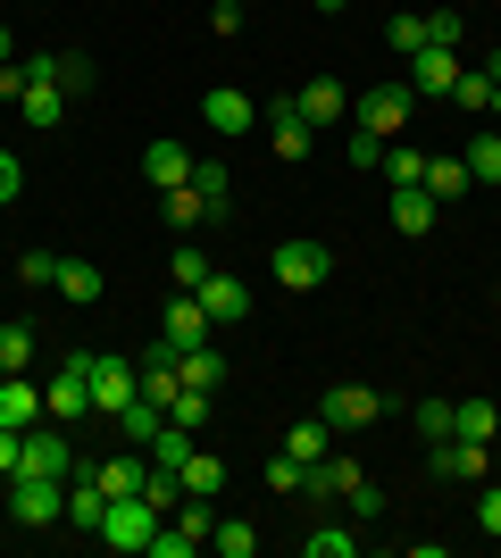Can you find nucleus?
I'll return each instance as SVG.
<instances>
[{
	"label": "nucleus",
	"mask_w": 501,
	"mask_h": 558,
	"mask_svg": "<svg viewBox=\"0 0 501 558\" xmlns=\"http://www.w3.org/2000/svg\"><path fill=\"white\" fill-rule=\"evenodd\" d=\"M17 475H84V459H75V442H68V425L59 417H43V425H25V450H17Z\"/></svg>",
	"instance_id": "1"
},
{
	"label": "nucleus",
	"mask_w": 501,
	"mask_h": 558,
	"mask_svg": "<svg viewBox=\"0 0 501 558\" xmlns=\"http://www.w3.org/2000/svg\"><path fill=\"white\" fill-rule=\"evenodd\" d=\"M9 517H17L25 534L59 525V517H68V484H59V475H9Z\"/></svg>",
	"instance_id": "2"
},
{
	"label": "nucleus",
	"mask_w": 501,
	"mask_h": 558,
	"mask_svg": "<svg viewBox=\"0 0 501 558\" xmlns=\"http://www.w3.org/2000/svg\"><path fill=\"white\" fill-rule=\"evenodd\" d=\"M409 109H418V93H409L402 75H384V84H368V93L351 100V125H359V134H402Z\"/></svg>",
	"instance_id": "3"
},
{
	"label": "nucleus",
	"mask_w": 501,
	"mask_h": 558,
	"mask_svg": "<svg viewBox=\"0 0 501 558\" xmlns=\"http://www.w3.org/2000/svg\"><path fill=\"white\" fill-rule=\"evenodd\" d=\"M159 517L167 509H151L143 492H126V500H109V509H100V542H109V550H151V534H159Z\"/></svg>",
	"instance_id": "4"
},
{
	"label": "nucleus",
	"mask_w": 501,
	"mask_h": 558,
	"mask_svg": "<svg viewBox=\"0 0 501 558\" xmlns=\"http://www.w3.org/2000/svg\"><path fill=\"white\" fill-rule=\"evenodd\" d=\"M267 267H276V283H285V292H318V283L334 276V251H326V242H310V233H293V242H276V258H267Z\"/></svg>",
	"instance_id": "5"
},
{
	"label": "nucleus",
	"mask_w": 501,
	"mask_h": 558,
	"mask_svg": "<svg viewBox=\"0 0 501 558\" xmlns=\"http://www.w3.org/2000/svg\"><path fill=\"white\" fill-rule=\"evenodd\" d=\"M43 409H50V417H59V425L93 417V350H75L68 367H59V375H50V384H43Z\"/></svg>",
	"instance_id": "6"
},
{
	"label": "nucleus",
	"mask_w": 501,
	"mask_h": 558,
	"mask_svg": "<svg viewBox=\"0 0 501 558\" xmlns=\"http://www.w3.org/2000/svg\"><path fill=\"white\" fill-rule=\"evenodd\" d=\"M134 400H143V367L93 350V409H100V417H118V409H134Z\"/></svg>",
	"instance_id": "7"
},
{
	"label": "nucleus",
	"mask_w": 501,
	"mask_h": 558,
	"mask_svg": "<svg viewBox=\"0 0 501 558\" xmlns=\"http://www.w3.org/2000/svg\"><path fill=\"white\" fill-rule=\"evenodd\" d=\"M318 417H326L334 434H359V425L384 417V392H377V384H334V392L318 400Z\"/></svg>",
	"instance_id": "8"
},
{
	"label": "nucleus",
	"mask_w": 501,
	"mask_h": 558,
	"mask_svg": "<svg viewBox=\"0 0 501 558\" xmlns=\"http://www.w3.org/2000/svg\"><path fill=\"white\" fill-rule=\"evenodd\" d=\"M159 342L176 350V359H184V350H201V342H217V326H210V308H201V292H176V301H167Z\"/></svg>",
	"instance_id": "9"
},
{
	"label": "nucleus",
	"mask_w": 501,
	"mask_h": 558,
	"mask_svg": "<svg viewBox=\"0 0 501 558\" xmlns=\"http://www.w3.org/2000/svg\"><path fill=\"white\" fill-rule=\"evenodd\" d=\"M402 84H409V93H418V100H452V84H460V50L427 43V50H418V59H409V68H402Z\"/></svg>",
	"instance_id": "10"
},
{
	"label": "nucleus",
	"mask_w": 501,
	"mask_h": 558,
	"mask_svg": "<svg viewBox=\"0 0 501 558\" xmlns=\"http://www.w3.org/2000/svg\"><path fill=\"white\" fill-rule=\"evenodd\" d=\"M84 475H93L100 492H109V500H126V492H143V475H151V450H109V459H84Z\"/></svg>",
	"instance_id": "11"
},
{
	"label": "nucleus",
	"mask_w": 501,
	"mask_h": 558,
	"mask_svg": "<svg viewBox=\"0 0 501 558\" xmlns=\"http://www.w3.org/2000/svg\"><path fill=\"white\" fill-rule=\"evenodd\" d=\"M201 308H210V326H217V333H235L242 317H251V292H242L226 267H210V283H201Z\"/></svg>",
	"instance_id": "12"
},
{
	"label": "nucleus",
	"mask_w": 501,
	"mask_h": 558,
	"mask_svg": "<svg viewBox=\"0 0 501 558\" xmlns=\"http://www.w3.org/2000/svg\"><path fill=\"white\" fill-rule=\"evenodd\" d=\"M434 475H443V484H485V475H493V459H485V442L452 434V442H434Z\"/></svg>",
	"instance_id": "13"
},
{
	"label": "nucleus",
	"mask_w": 501,
	"mask_h": 558,
	"mask_svg": "<svg viewBox=\"0 0 501 558\" xmlns=\"http://www.w3.org/2000/svg\"><path fill=\"white\" fill-rule=\"evenodd\" d=\"M201 117H210V134H251V93H235V84H210L201 93Z\"/></svg>",
	"instance_id": "14"
},
{
	"label": "nucleus",
	"mask_w": 501,
	"mask_h": 558,
	"mask_svg": "<svg viewBox=\"0 0 501 558\" xmlns=\"http://www.w3.org/2000/svg\"><path fill=\"white\" fill-rule=\"evenodd\" d=\"M310 117H301V100H276L267 109V142H276V159H310Z\"/></svg>",
	"instance_id": "15"
},
{
	"label": "nucleus",
	"mask_w": 501,
	"mask_h": 558,
	"mask_svg": "<svg viewBox=\"0 0 501 558\" xmlns=\"http://www.w3.org/2000/svg\"><path fill=\"white\" fill-rule=\"evenodd\" d=\"M50 409H43V384H34V375H0V425H43Z\"/></svg>",
	"instance_id": "16"
},
{
	"label": "nucleus",
	"mask_w": 501,
	"mask_h": 558,
	"mask_svg": "<svg viewBox=\"0 0 501 558\" xmlns=\"http://www.w3.org/2000/svg\"><path fill=\"white\" fill-rule=\"evenodd\" d=\"M25 68H34V75H50V84H59V93H93V84H100V68H93V59H84V50H59V59H50V50H43V59H25Z\"/></svg>",
	"instance_id": "17"
},
{
	"label": "nucleus",
	"mask_w": 501,
	"mask_h": 558,
	"mask_svg": "<svg viewBox=\"0 0 501 558\" xmlns=\"http://www.w3.org/2000/svg\"><path fill=\"white\" fill-rule=\"evenodd\" d=\"M301 117H310L318 134H326V125H343V117H351V93H343V84H334V75H318V84H301Z\"/></svg>",
	"instance_id": "18"
},
{
	"label": "nucleus",
	"mask_w": 501,
	"mask_h": 558,
	"mask_svg": "<svg viewBox=\"0 0 501 558\" xmlns=\"http://www.w3.org/2000/svg\"><path fill=\"white\" fill-rule=\"evenodd\" d=\"M50 292H59L68 308H93L100 292H109V283H100V267H93V258H59V276H50Z\"/></svg>",
	"instance_id": "19"
},
{
	"label": "nucleus",
	"mask_w": 501,
	"mask_h": 558,
	"mask_svg": "<svg viewBox=\"0 0 501 558\" xmlns=\"http://www.w3.org/2000/svg\"><path fill=\"white\" fill-rule=\"evenodd\" d=\"M192 167H201V159H192L184 142H151V150H143V175H151V184H159V192L192 184Z\"/></svg>",
	"instance_id": "20"
},
{
	"label": "nucleus",
	"mask_w": 501,
	"mask_h": 558,
	"mask_svg": "<svg viewBox=\"0 0 501 558\" xmlns=\"http://www.w3.org/2000/svg\"><path fill=\"white\" fill-rule=\"evenodd\" d=\"M359 475H368V466H359V459H343V450H326V459L310 466V484H301V492H310V500H343V492H351Z\"/></svg>",
	"instance_id": "21"
},
{
	"label": "nucleus",
	"mask_w": 501,
	"mask_h": 558,
	"mask_svg": "<svg viewBox=\"0 0 501 558\" xmlns=\"http://www.w3.org/2000/svg\"><path fill=\"white\" fill-rule=\"evenodd\" d=\"M393 233H434V192L427 184H393Z\"/></svg>",
	"instance_id": "22"
},
{
	"label": "nucleus",
	"mask_w": 501,
	"mask_h": 558,
	"mask_svg": "<svg viewBox=\"0 0 501 558\" xmlns=\"http://www.w3.org/2000/svg\"><path fill=\"white\" fill-rule=\"evenodd\" d=\"M176 384H184V392H217V384H226V350L217 342L184 350V359H176Z\"/></svg>",
	"instance_id": "23"
},
{
	"label": "nucleus",
	"mask_w": 501,
	"mask_h": 558,
	"mask_svg": "<svg viewBox=\"0 0 501 558\" xmlns=\"http://www.w3.org/2000/svg\"><path fill=\"white\" fill-rule=\"evenodd\" d=\"M17 117H25V125H34V134H50V125L68 117V93H59L50 75H34V84H25V100H17Z\"/></svg>",
	"instance_id": "24"
},
{
	"label": "nucleus",
	"mask_w": 501,
	"mask_h": 558,
	"mask_svg": "<svg viewBox=\"0 0 501 558\" xmlns=\"http://www.w3.org/2000/svg\"><path fill=\"white\" fill-rule=\"evenodd\" d=\"M176 475H184V492H201V500H217V492H226V475H235V466L217 459V450H192V459L176 466Z\"/></svg>",
	"instance_id": "25"
},
{
	"label": "nucleus",
	"mask_w": 501,
	"mask_h": 558,
	"mask_svg": "<svg viewBox=\"0 0 501 558\" xmlns=\"http://www.w3.org/2000/svg\"><path fill=\"white\" fill-rule=\"evenodd\" d=\"M210 550H226V558H260V525H251V517H217V525H210Z\"/></svg>",
	"instance_id": "26"
},
{
	"label": "nucleus",
	"mask_w": 501,
	"mask_h": 558,
	"mask_svg": "<svg viewBox=\"0 0 501 558\" xmlns=\"http://www.w3.org/2000/svg\"><path fill=\"white\" fill-rule=\"evenodd\" d=\"M159 217H167V233L184 242V233L201 226V217H210V201H201V192H192V184H176V192H167V201H159Z\"/></svg>",
	"instance_id": "27"
},
{
	"label": "nucleus",
	"mask_w": 501,
	"mask_h": 558,
	"mask_svg": "<svg viewBox=\"0 0 501 558\" xmlns=\"http://www.w3.org/2000/svg\"><path fill=\"white\" fill-rule=\"evenodd\" d=\"M159 425H167V409H159V400H134V409H118V434H126L134 450H151V442H159Z\"/></svg>",
	"instance_id": "28"
},
{
	"label": "nucleus",
	"mask_w": 501,
	"mask_h": 558,
	"mask_svg": "<svg viewBox=\"0 0 501 558\" xmlns=\"http://www.w3.org/2000/svg\"><path fill=\"white\" fill-rule=\"evenodd\" d=\"M285 450H293V459H301V466H318V459H326V450H334V425H326V417H301V425H293V434H285Z\"/></svg>",
	"instance_id": "29"
},
{
	"label": "nucleus",
	"mask_w": 501,
	"mask_h": 558,
	"mask_svg": "<svg viewBox=\"0 0 501 558\" xmlns=\"http://www.w3.org/2000/svg\"><path fill=\"white\" fill-rule=\"evenodd\" d=\"M301 558H359V534L351 525H310V534H301Z\"/></svg>",
	"instance_id": "30"
},
{
	"label": "nucleus",
	"mask_w": 501,
	"mask_h": 558,
	"mask_svg": "<svg viewBox=\"0 0 501 558\" xmlns=\"http://www.w3.org/2000/svg\"><path fill=\"white\" fill-rule=\"evenodd\" d=\"M493 425H501L493 400H452V434H468V442H493Z\"/></svg>",
	"instance_id": "31"
},
{
	"label": "nucleus",
	"mask_w": 501,
	"mask_h": 558,
	"mask_svg": "<svg viewBox=\"0 0 501 558\" xmlns=\"http://www.w3.org/2000/svg\"><path fill=\"white\" fill-rule=\"evenodd\" d=\"M452 100H460V109H468V117H493V68H460Z\"/></svg>",
	"instance_id": "32"
},
{
	"label": "nucleus",
	"mask_w": 501,
	"mask_h": 558,
	"mask_svg": "<svg viewBox=\"0 0 501 558\" xmlns=\"http://www.w3.org/2000/svg\"><path fill=\"white\" fill-rule=\"evenodd\" d=\"M0 375H34V326H0Z\"/></svg>",
	"instance_id": "33"
},
{
	"label": "nucleus",
	"mask_w": 501,
	"mask_h": 558,
	"mask_svg": "<svg viewBox=\"0 0 501 558\" xmlns=\"http://www.w3.org/2000/svg\"><path fill=\"white\" fill-rule=\"evenodd\" d=\"M384 175H393V184H427V150H409V142H384Z\"/></svg>",
	"instance_id": "34"
},
{
	"label": "nucleus",
	"mask_w": 501,
	"mask_h": 558,
	"mask_svg": "<svg viewBox=\"0 0 501 558\" xmlns=\"http://www.w3.org/2000/svg\"><path fill=\"white\" fill-rule=\"evenodd\" d=\"M384 50H393V59L409 68V59L427 50V17H393V25H384Z\"/></svg>",
	"instance_id": "35"
},
{
	"label": "nucleus",
	"mask_w": 501,
	"mask_h": 558,
	"mask_svg": "<svg viewBox=\"0 0 501 558\" xmlns=\"http://www.w3.org/2000/svg\"><path fill=\"white\" fill-rule=\"evenodd\" d=\"M427 192L434 201H460L468 192V159H427Z\"/></svg>",
	"instance_id": "36"
},
{
	"label": "nucleus",
	"mask_w": 501,
	"mask_h": 558,
	"mask_svg": "<svg viewBox=\"0 0 501 558\" xmlns=\"http://www.w3.org/2000/svg\"><path fill=\"white\" fill-rule=\"evenodd\" d=\"M468 184H501V134L468 142Z\"/></svg>",
	"instance_id": "37"
},
{
	"label": "nucleus",
	"mask_w": 501,
	"mask_h": 558,
	"mask_svg": "<svg viewBox=\"0 0 501 558\" xmlns=\"http://www.w3.org/2000/svg\"><path fill=\"white\" fill-rule=\"evenodd\" d=\"M167 267H176V292H201V283H210V258L192 251V233L176 242V258H167Z\"/></svg>",
	"instance_id": "38"
},
{
	"label": "nucleus",
	"mask_w": 501,
	"mask_h": 558,
	"mask_svg": "<svg viewBox=\"0 0 501 558\" xmlns=\"http://www.w3.org/2000/svg\"><path fill=\"white\" fill-rule=\"evenodd\" d=\"M167 425L201 434V425H210V392H176V400H167Z\"/></svg>",
	"instance_id": "39"
},
{
	"label": "nucleus",
	"mask_w": 501,
	"mask_h": 558,
	"mask_svg": "<svg viewBox=\"0 0 501 558\" xmlns=\"http://www.w3.org/2000/svg\"><path fill=\"white\" fill-rule=\"evenodd\" d=\"M192 192H201V201H210V217H217L235 184H226V167H217V159H201V167H192Z\"/></svg>",
	"instance_id": "40"
},
{
	"label": "nucleus",
	"mask_w": 501,
	"mask_h": 558,
	"mask_svg": "<svg viewBox=\"0 0 501 558\" xmlns=\"http://www.w3.org/2000/svg\"><path fill=\"white\" fill-rule=\"evenodd\" d=\"M409 417H418V434H427V442H452V400H418Z\"/></svg>",
	"instance_id": "41"
},
{
	"label": "nucleus",
	"mask_w": 501,
	"mask_h": 558,
	"mask_svg": "<svg viewBox=\"0 0 501 558\" xmlns=\"http://www.w3.org/2000/svg\"><path fill=\"white\" fill-rule=\"evenodd\" d=\"M343 500H351V517H359V525H368V517H384V484H377V475H359V484L343 492Z\"/></svg>",
	"instance_id": "42"
},
{
	"label": "nucleus",
	"mask_w": 501,
	"mask_h": 558,
	"mask_svg": "<svg viewBox=\"0 0 501 558\" xmlns=\"http://www.w3.org/2000/svg\"><path fill=\"white\" fill-rule=\"evenodd\" d=\"M267 484H276V492H301V484H310V466L293 459V450H276V459H267Z\"/></svg>",
	"instance_id": "43"
},
{
	"label": "nucleus",
	"mask_w": 501,
	"mask_h": 558,
	"mask_svg": "<svg viewBox=\"0 0 501 558\" xmlns=\"http://www.w3.org/2000/svg\"><path fill=\"white\" fill-rule=\"evenodd\" d=\"M460 34H468V25H460V9H427V43L460 50Z\"/></svg>",
	"instance_id": "44"
},
{
	"label": "nucleus",
	"mask_w": 501,
	"mask_h": 558,
	"mask_svg": "<svg viewBox=\"0 0 501 558\" xmlns=\"http://www.w3.org/2000/svg\"><path fill=\"white\" fill-rule=\"evenodd\" d=\"M17 276L34 283V292H50V276H59V258H50V251H25V258H17Z\"/></svg>",
	"instance_id": "45"
},
{
	"label": "nucleus",
	"mask_w": 501,
	"mask_h": 558,
	"mask_svg": "<svg viewBox=\"0 0 501 558\" xmlns=\"http://www.w3.org/2000/svg\"><path fill=\"white\" fill-rule=\"evenodd\" d=\"M343 159H351V167H377L384 159V134H351V142H343Z\"/></svg>",
	"instance_id": "46"
},
{
	"label": "nucleus",
	"mask_w": 501,
	"mask_h": 558,
	"mask_svg": "<svg viewBox=\"0 0 501 558\" xmlns=\"http://www.w3.org/2000/svg\"><path fill=\"white\" fill-rule=\"evenodd\" d=\"M25 84H34V68H25V59H9V68H0V100H25Z\"/></svg>",
	"instance_id": "47"
},
{
	"label": "nucleus",
	"mask_w": 501,
	"mask_h": 558,
	"mask_svg": "<svg viewBox=\"0 0 501 558\" xmlns=\"http://www.w3.org/2000/svg\"><path fill=\"white\" fill-rule=\"evenodd\" d=\"M477 525H485V534H501V484L477 492Z\"/></svg>",
	"instance_id": "48"
},
{
	"label": "nucleus",
	"mask_w": 501,
	"mask_h": 558,
	"mask_svg": "<svg viewBox=\"0 0 501 558\" xmlns=\"http://www.w3.org/2000/svg\"><path fill=\"white\" fill-rule=\"evenodd\" d=\"M17 192H25V167L9 159V150H0V209H9V201H17Z\"/></svg>",
	"instance_id": "49"
},
{
	"label": "nucleus",
	"mask_w": 501,
	"mask_h": 558,
	"mask_svg": "<svg viewBox=\"0 0 501 558\" xmlns=\"http://www.w3.org/2000/svg\"><path fill=\"white\" fill-rule=\"evenodd\" d=\"M210 34H242V0H217V9H210Z\"/></svg>",
	"instance_id": "50"
},
{
	"label": "nucleus",
	"mask_w": 501,
	"mask_h": 558,
	"mask_svg": "<svg viewBox=\"0 0 501 558\" xmlns=\"http://www.w3.org/2000/svg\"><path fill=\"white\" fill-rule=\"evenodd\" d=\"M9 59H17V43H9V25H0V68H9Z\"/></svg>",
	"instance_id": "51"
},
{
	"label": "nucleus",
	"mask_w": 501,
	"mask_h": 558,
	"mask_svg": "<svg viewBox=\"0 0 501 558\" xmlns=\"http://www.w3.org/2000/svg\"><path fill=\"white\" fill-rule=\"evenodd\" d=\"M318 9H326V17H334V9H351V0H318Z\"/></svg>",
	"instance_id": "52"
},
{
	"label": "nucleus",
	"mask_w": 501,
	"mask_h": 558,
	"mask_svg": "<svg viewBox=\"0 0 501 558\" xmlns=\"http://www.w3.org/2000/svg\"><path fill=\"white\" fill-rule=\"evenodd\" d=\"M493 117H501V84H493Z\"/></svg>",
	"instance_id": "53"
},
{
	"label": "nucleus",
	"mask_w": 501,
	"mask_h": 558,
	"mask_svg": "<svg viewBox=\"0 0 501 558\" xmlns=\"http://www.w3.org/2000/svg\"><path fill=\"white\" fill-rule=\"evenodd\" d=\"M0 492H9V475H0Z\"/></svg>",
	"instance_id": "54"
}]
</instances>
